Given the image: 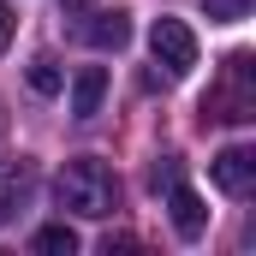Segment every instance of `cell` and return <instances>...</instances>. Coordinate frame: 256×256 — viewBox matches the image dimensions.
<instances>
[{"label": "cell", "mask_w": 256, "mask_h": 256, "mask_svg": "<svg viewBox=\"0 0 256 256\" xmlns=\"http://www.w3.org/2000/svg\"><path fill=\"white\" fill-rule=\"evenodd\" d=\"M12 30H18V18H12V12L0 6V54H6V42H12Z\"/></svg>", "instance_id": "obj_12"}, {"label": "cell", "mask_w": 256, "mask_h": 256, "mask_svg": "<svg viewBox=\"0 0 256 256\" xmlns=\"http://www.w3.org/2000/svg\"><path fill=\"white\" fill-rule=\"evenodd\" d=\"M167 208H173V226H179V238H196L202 226H208V208H202V196L191 191V185H167Z\"/></svg>", "instance_id": "obj_6"}, {"label": "cell", "mask_w": 256, "mask_h": 256, "mask_svg": "<svg viewBox=\"0 0 256 256\" xmlns=\"http://www.w3.org/2000/svg\"><path fill=\"white\" fill-rule=\"evenodd\" d=\"M0 131H6V102H0Z\"/></svg>", "instance_id": "obj_14"}, {"label": "cell", "mask_w": 256, "mask_h": 256, "mask_svg": "<svg viewBox=\"0 0 256 256\" xmlns=\"http://www.w3.org/2000/svg\"><path fill=\"white\" fill-rule=\"evenodd\" d=\"M78 30V42H90V48H126L131 42V12H90V18H78L72 24Z\"/></svg>", "instance_id": "obj_5"}, {"label": "cell", "mask_w": 256, "mask_h": 256, "mask_svg": "<svg viewBox=\"0 0 256 256\" xmlns=\"http://www.w3.org/2000/svg\"><path fill=\"white\" fill-rule=\"evenodd\" d=\"M149 48H155V60L167 66V78H185L196 66V36H191V24H179V18H155Z\"/></svg>", "instance_id": "obj_3"}, {"label": "cell", "mask_w": 256, "mask_h": 256, "mask_svg": "<svg viewBox=\"0 0 256 256\" xmlns=\"http://www.w3.org/2000/svg\"><path fill=\"white\" fill-rule=\"evenodd\" d=\"M202 12H208V18H220V24H238V18L250 12V0H202Z\"/></svg>", "instance_id": "obj_11"}, {"label": "cell", "mask_w": 256, "mask_h": 256, "mask_svg": "<svg viewBox=\"0 0 256 256\" xmlns=\"http://www.w3.org/2000/svg\"><path fill=\"white\" fill-rule=\"evenodd\" d=\"M60 84H66V72H60L54 54H36V60H30V90H36V96H60Z\"/></svg>", "instance_id": "obj_9"}, {"label": "cell", "mask_w": 256, "mask_h": 256, "mask_svg": "<svg viewBox=\"0 0 256 256\" xmlns=\"http://www.w3.org/2000/svg\"><path fill=\"white\" fill-rule=\"evenodd\" d=\"M102 96H108V72H102V66H84V72L72 78V120L102 114Z\"/></svg>", "instance_id": "obj_7"}, {"label": "cell", "mask_w": 256, "mask_h": 256, "mask_svg": "<svg viewBox=\"0 0 256 256\" xmlns=\"http://www.w3.org/2000/svg\"><path fill=\"white\" fill-rule=\"evenodd\" d=\"M54 196H60V208L84 214V220H108L120 208V179L108 161L84 155V161H66V173L54 179Z\"/></svg>", "instance_id": "obj_1"}, {"label": "cell", "mask_w": 256, "mask_h": 256, "mask_svg": "<svg viewBox=\"0 0 256 256\" xmlns=\"http://www.w3.org/2000/svg\"><path fill=\"white\" fill-rule=\"evenodd\" d=\"M30 244H36L42 256H72V250H78V232H72L66 220H54V226H42V232H36Z\"/></svg>", "instance_id": "obj_10"}, {"label": "cell", "mask_w": 256, "mask_h": 256, "mask_svg": "<svg viewBox=\"0 0 256 256\" xmlns=\"http://www.w3.org/2000/svg\"><path fill=\"white\" fill-rule=\"evenodd\" d=\"M24 196H30V167H18V173H6V179H0V226L24 208Z\"/></svg>", "instance_id": "obj_8"}, {"label": "cell", "mask_w": 256, "mask_h": 256, "mask_svg": "<svg viewBox=\"0 0 256 256\" xmlns=\"http://www.w3.org/2000/svg\"><path fill=\"white\" fill-rule=\"evenodd\" d=\"M250 54H232L226 72H220V84L202 96V114L208 120H226V126H250L256 120V84H250Z\"/></svg>", "instance_id": "obj_2"}, {"label": "cell", "mask_w": 256, "mask_h": 256, "mask_svg": "<svg viewBox=\"0 0 256 256\" xmlns=\"http://www.w3.org/2000/svg\"><path fill=\"white\" fill-rule=\"evenodd\" d=\"M208 173H214V185L226 196H250L256 191V149H244V143L220 149V155L208 161Z\"/></svg>", "instance_id": "obj_4"}, {"label": "cell", "mask_w": 256, "mask_h": 256, "mask_svg": "<svg viewBox=\"0 0 256 256\" xmlns=\"http://www.w3.org/2000/svg\"><path fill=\"white\" fill-rule=\"evenodd\" d=\"M84 6H90V0H66V12H84Z\"/></svg>", "instance_id": "obj_13"}]
</instances>
